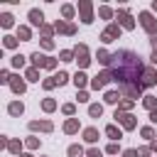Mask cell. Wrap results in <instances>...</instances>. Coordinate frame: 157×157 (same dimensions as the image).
Listing matches in <instances>:
<instances>
[{
  "mask_svg": "<svg viewBox=\"0 0 157 157\" xmlns=\"http://www.w3.org/2000/svg\"><path fill=\"white\" fill-rule=\"evenodd\" d=\"M110 74H113V81H118L120 86H140L137 78L145 74V69H142V61L137 54L120 49L110 56Z\"/></svg>",
  "mask_w": 157,
  "mask_h": 157,
  "instance_id": "cell-1",
  "label": "cell"
},
{
  "mask_svg": "<svg viewBox=\"0 0 157 157\" xmlns=\"http://www.w3.org/2000/svg\"><path fill=\"white\" fill-rule=\"evenodd\" d=\"M140 25H142L152 37H157V20H155L150 12H140Z\"/></svg>",
  "mask_w": 157,
  "mask_h": 157,
  "instance_id": "cell-2",
  "label": "cell"
},
{
  "mask_svg": "<svg viewBox=\"0 0 157 157\" xmlns=\"http://www.w3.org/2000/svg\"><path fill=\"white\" fill-rule=\"evenodd\" d=\"M74 56H76V61H78V66L83 69V66H88V49H86V44H78L76 49H74Z\"/></svg>",
  "mask_w": 157,
  "mask_h": 157,
  "instance_id": "cell-3",
  "label": "cell"
},
{
  "mask_svg": "<svg viewBox=\"0 0 157 157\" xmlns=\"http://www.w3.org/2000/svg\"><path fill=\"white\" fill-rule=\"evenodd\" d=\"M32 64H34V66H47V69H52L56 61H54V59H49V56H42L39 52H34V54H32Z\"/></svg>",
  "mask_w": 157,
  "mask_h": 157,
  "instance_id": "cell-4",
  "label": "cell"
},
{
  "mask_svg": "<svg viewBox=\"0 0 157 157\" xmlns=\"http://www.w3.org/2000/svg\"><path fill=\"white\" fill-rule=\"evenodd\" d=\"M118 37H120V27H118V25H110V27L101 34L103 42H113V39H118Z\"/></svg>",
  "mask_w": 157,
  "mask_h": 157,
  "instance_id": "cell-5",
  "label": "cell"
},
{
  "mask_svg": "<svg viewBox=\"0 0 157 157\" xmlns=\"http://www.w3.org/2000/svg\"><path fill=\"white\" fill-rule=\"evenodd\" d=\"M110 78H113V74H110V71H103V74H98V76L91 81V86H93V88H103Z\"/></svg>",
  "mask_w": 157,
  "mask_h": 157,
  "instance_id": "cell-6",
  "label": "cell"
},
{
  "mask_svg": "<svg viewBox=\"0 0 157 157\" xmlns=\"http://www.w3.org/2000/svg\"><path fill=\"white\" fill-rule=\"evenodd\" d=\"M78 10H81V17H83V22H86V25H91V22H93L91 5H88V2H78Z\"/></svg>",
  "mask_w": 157,
  "mask_h": 157,
  "instance_id": "cell-7",
  "label": "cell"
},
{
  "mask_svg": "<svg viewBox=\"0 0 157 157\" xmlns=\"http://www.w3.org/2000/svg\"><path fill=\"white\" fill-rule=\"evenodd\" d=\"M118 20H120V25H123L125 29H132V27H135V22H132V17H130V15L125 12V10H120V12H118Z\"/></svg>",
  "mask_w": 157,
  "mask_h": 157,
  "instance_id": "cell-8",
  "label": "cell"
},
{
  "mask_svg": "<svg viewBox=\"0 0 157 157\" xmlns=\"http://www.w3.org/2000/svg\"><path fill=\"white\" fill-rule=\"evenodd\" d=\"M115 118H118L128 130H130V128H135V118H132V115H128V113H118V110H115Z\"/></svg>",
  "mask_w": 157,
  "mask_h": 157,
  "instance_id": "cell-9",
  "label": "cell"
},
{
  "mask_svg": "<svg viewBox=\"0 0 157 157\" xmlns=\"http://www.w3.org/2000/svg\"><path fill=\"white\" fill-rule=\"evenodd\" d=\"M29 22L44 27V15H42V10H29Z\"/></svg>",
  "mask_w": 157,
  "mask_h": 157,
  "instance_id": "cell-10",
  "label": "cell"
},
{
  "mask_svg": "<svg viewBox=\"0 0 157 157\" xmlns=\"http://www.w3.org/2000/svg\"><path fill=\"white\" fill-rule=\"evenodd\" d=\"M56 32H64V34H74V25H69V22H56Z\"/></svg>",
  "mask_w": 157,
  "mask_h": 157,
  "instance_id": "cell-11",
  "label": "cell"
},
{
  "mask_svg": "<svg viewBox=\"0 0 157 157\" xmlns=\"http://www.w3.org/2000/svg\"><path fill=\"white\" fill-rule=\"evenodd\" d=\"M83 137H86V142H96L98 140V130L96 128H88V130H83Z\"/></svg>",
  "mask_w": 157,
  "mask_h": 157,
  "instance_id": "cell-12",
  "label": "cell"
},
{
  "mask_svg": "<svg viewBox=\"0 0 157 157\" xmlns=\"http://www.w3.org/2000/svg\"><path fill=\"white\" fill-rule=\"evenodd\" d=\"M105 135H108L110 140H120V130H118L115 125H108V128H105Z\"/></svg>",
  "mask_w": 157,
  "mask_h": 157,
  "instance_id": "cell-13",
  "label": "cell"
},
{
  "mask_svg": "<svg viewBox=\"0 0 157 157\" xmlns=\"http://www.w3.org/2000/svg\"><path fill=\"white\" fill-rule=\"evenodd\" d=\"M110 56H113V54H108L105 49L98 52V61H101V64H108V66H110Z\"/></svg>",
  "mask_w": 157,
  "mask_h": 157,
  "instance_id": "cell-14",
  "label": "cell"
},
{
  "mask_svg": "<svg viewBox=\"0 0 157 157\" xmlns=\"http://www.w3.org/2000/svg\"><path fill=\"white\" fill-rule=\"evenodd\" d=\"M29 128H32V130H37V128H39V130H52V123H47V120H44V123H29Z\"/></svg>",
  "mask_w": 157,
  "mask_h": 157,
  "instance_id": "cell-15",
  "label": "cell"
},
{
  "mask_svg": "<svg viewBox=\"0 0 157 157\" xmlns=\"http://www.w3.org/2000/svg\"><path fill=\"white\" fill-rule=\"evenodd\" d=\"M118 98H120V93H115V91L105 93V103H118Z\"/></svg>",
  "mask_w": 157,
  "mask_h": 157,
  "instance_id": "cell-16",
  "label": "cell"
},
{
  "mask_svg": "<svg viewBox=\"0 0 157 157\" xmlns=\"http://www.w3.org/2000/svg\"><path fill=\"white\" fill-rule=\"evenodd\" d=\"M142 103H145V108H150V113H152V110H157V108H155V105H157V101H155L152 96H147V98H145Z\"/></svg>",
  "mask_w": 157,
  "mask_h": 157,
  "instance_id": "cell-17",
  "label": "cell"
},
{
  "mask_svg": "<svg viewBox=\"0 0 157 157\" xmlns=\"http://www.w3.org/2000/svg\"><path fill=\"white\" fill-rule=\"evenodd\" d=\"M64 130H66V132H76V130H78V123H76V120H66Z\"/></svg>",
  "mask_w": 157,
  "mask_h": 157,
  "instance_id": "cell-18",
  "label": "cell"
},
{
  "mask_svg": "<svg viewBox=\"0 0 157 157\" xmlns=\"http://www.w3.org/2000/svg\"><path fill=\"white\" fill-rule=\"evenodd\" d=\"M22 110H25V108H22V103H10V113H12V115H20Z\"/></svg>",
  "mask_w": 157,
  "mask_h": 157,
  "instance_id": "cell-19",
  "label": "cell"
},
{
  "mask_svg": "<svg viewBox=\"0 0 157 157\" xmlns=\"http://www.w3.org/2000/svg\"><path fill=\"white\" fill-rule=\"evenodd\" d=\"M81 152H83V150H81L78 145H71V147H69V155H71V157H81Z\"/></svg>",
  "mask_w": 157,
  "mask_h": 157,
  "instance_id": "cell-20",
  "label": "cell"
},
{
  "mask_svg": "<svg viewBox=\"0 0 157 157\" xmlns=\"http://www.w3.org/2000/svg\"><path fill=\"white\" fill-rule=\"evenodd\" d=\"M88 113L96 118V115H101V113H103V105H91V108H88Z\"/></svg>",
  "mask_w": 157,
  "mask_h": 157,
  "instance_id": "cell-21",
  "label": "cell"
},
{
  "mask_svg": "<svg viewBox=\"0 0 157 157\" xmlns=\"http://www.w3.org/2000/svg\"><path fill=\"white\" fill-rule=\"evenodd\" d=\"M61 15H64V17H71V15H74V7H71V5H64V7H61Z\"/></svg>",
  "mask_w": 157,
  "mask_h": 157,
  "instance_id": "cell-22",
  "label": "cell"
},
{
  "mask_svg": "<svg viewBox=\"0 0 157 157\" xmlns=\"http://www.w3.org/2000/svg\"><path fill=\"white\" fill-rule=\"evenodd\" d=\"M98 15H101L103 20H108V17L113 15V12H110V7H101V10H98Z\"/></svg>",
  "mask_w": 157,
  "mask_h": 157,
  "instance_id": "cell-23",
  "label": "cell"
},
{
  "mask_svg": "<svg viewBox=\"0 0 157 157\" xmlns=\"http://www.w3.org/2000/svg\"><path fill=\"white\" fill-rule=\"evenodd\" d=\"M0 20H2V27H10V25H12V15H7V12H5Z\"/></svg>",
  "mask_w": 157,
  "mask_h": 157,
  "instance_id": "cell-24",
  "label": "cell"
},
{
  "mask_svg": "<svg viewBox=\"0 0 157 157\" xmlns=\"http://www.w3.org/2000/svg\"><path fill=\"white\" fill-rule=\"evenodd\" d=\"M74 83H76V86H83V83H86V76H83V74H76V76H74Z\"/></svg>",
  "mask_w": 157,
  "mask_h": 157,
  "instance_id": "cell-25",
  "label": "cell"
},
{
  "mask_svg": "<svg viewBox=\"0 0 157 157\" xmlns=\"http://www.w3.org/2000/svg\"><path fill=\"white\" fill-rule=\"evenodd\" d=\"M22 64H25V56H22V54H17V56L12 59V66H22Z\"/></svg>",
  "mask_w": 157,
  "mask_h": 157,
  "instance_id": "cell-26",
  "label": "cell"
},
{
  "mask_svg": "<svg viewBox=\"0 0 157 157\" xmlns=\"http://www.w3.org/2000/svg\"><path fill=\"white\" fill-rule=\"evenodd\" d=\"M54 78H56V83L61 86V83H66V78H69V76H66L64 71H59V76H54Z\"/></svg>",
  "mask_w": 157,
  "mask_h": 157,
  "instance_id": "cell-27",
  "label": "cell"
},
{
  "mask_svg": "<svg viewBox=\"0 0 157 157\" xmlns=\"http://www.w3.org/2000/svg\"><path fill=\"white\" fill-rule=\"evenodd\" d=\"M12 88H15L17 93H22V91H25V83H22V81H12Z\"/></svg>",
  "mask_w": 157,
  "mask_h": 157,
  "instance_id": "cell-28",
  "label": "cell"
},
{
  "mask_svg": "<svg viewBox=\"0 0 157 157\" xmlns=\"http://www.w3.org/2000/svg\"><path fill=\"white\" fill-rule=\"evenodd\" d=\"M17 34H20L22 39H29V29H27V27H20V32H17Z\"/></svg>",
  "mask_w": 157,
  "mask_h": 157,
  "instance_id": "cell-29",
  "label": "cell"
},
{
  "mask_svg": "<svg viewBox=\"0 0 157 157\" xmlns=\"http://www.w3.org/2000/svg\"><path fill=\"white\" fill-rule=\"evenodd\" d=\"M27 78H29V81H39V78H37V69H29V71H27Z\"/></svg>",
  "mask_w": 157,
  "mask_h": 157,
  "instance_id": "cell-30",
  "label": "cell"
},
{
  "mask_svg": "<svg viewBox=\"0 0 157 157\" xmlns=\"http://www.w3.org/2000/svg\"><path fill=\"white\" fill-rule=\"evenodd\" d=\"M54 86H56V78H54V76H52V78H47V81H44V88H54Z\"/></svg>",
  "mask_w": 157,
  "mask_h": 157,
  "instance_id": "cell-31",
  "label": "cell"
},
{
  "mask_svg": "<svg viewBox=\"0 0 157 157\" xmlns=\"http://www.w3.org/2000/svg\"><path fill=\"white\" fill-rule=\"evenodd\" d=\"M15 44H17L15 37H5V47H15Z\"/></svg>",
  "mask_w": 157,
  "mask_h": 157,
  "instance_id": "cell-32",
  "label": "cell"
},
{
  "mask_svg": "<svg viewBox=\"0 0 157 157\" xmlns=\"http://www.w3.org/2000/svg\"><path fill=\"white\" fill-rule=\"evenodd\" d=\"M42 105H44V110H54V101H49V98H47Z\"/></svg>",
  "mask_w": 157,
  "mask_h": 157,
  "instance_id": "cell-33",
  "label": "cell"
},
{
  "mask_svg": "<svg viewBox=\"0 0 157 157\" xmlns=\"http://www.w3.org/2000/svg\"><path fill=\"white\" fill-rule=\"evenodd\" d=\"M142 137L150 140V137H152V128H142Z\"/></svg>",
  "mask_w": 157,
  "mask_h": 157,
  "instance_id": "cell-34",
  "label": "cell"
},
{
  "mask_svg": "<svg viewBox=\"0 0 157 157\" xmlns=\"http://www.w3.org/2000/svg\"><path fill=\"white\" fill-rule=\"evenodd\" d=\"M71 54H74V52H61V59H64V61H71Z\"/></svg>",
  "mask_w": 157,
  "mask_h": 157,
  "instance_id": "cell-35",
  "label": "cell"
},
{
  "mask_svg": "<svg viewBox=\"0 0 157 157\" xmlns=\"http://www.w3.org/2000/svg\"><path fill=\"white\" fill-rule=\"evenodd\" d=\"M130 105H132V101H123V103H120V108H123V110H128Z\"/></svg>",
  "mask_w": 157,
  "mask_h": 157,
  "instance_id": "cell-36",
  "label": "cell"
},
{
  "mask_svg": "<svg viewBox=\"0 0 157 157\" xmlns=\"http://www.w3.org/2000/svg\"><path fill=\"white\" fill-rule=\"evenodd\" d=\"M108 152H110V155H115V152H118V145H115V142H113V145H108Z\"/></svg>",
  "mask_w": 157,
  "mask_h": 157,
  "instance_id": "cell-37",
  "label": "cell"
},
{
  "mask_svg": "<svg viewBox=\"0 0 157 157\" xmlns=\"http://www.w3.org/2000/svg\"><path fill=\"white\" fill-rule=\"evenodd\" d=\"M88 157H101V150H88Z\"/></svg>",
  "mask_w": 157,
  "mask_h": 157,
  "instance_id": "cell-38",
  "label": "cell"
},
{
  "mask_svg": "<svg viewBox=\"0 0 157 157\" xmlns=\"http://www.w3.org/2000/svg\"><path fill=\"white\" fill-rule=\"evenodd\" d=\"M125 157H137V152L135 150H125Z\"/></svg>",
  "mask_w": 157,
  "mask_h": 157,
  "instance_id": "cell-39",
  "label": "cell"
},
{
  "mask_svg": "<svg viewBox=\"0 0 157 157\" xmlns=\"http://www.w3.org/2000/svg\"><path fill=\"white\" fill-rule=\"evenodd\" d=\"M150 120H152V123H157V110H152V113H150Z\"/></svg>",
  "mask_w": 157,
  "mask_h": 157,
  "instance_id": "cell-40",
  "label": "cell"
},
{
  "mask_svg": "<svg viewBox=\"0 0 157 157\" xmlns=\"http://www.w3.org/2000/svg\"><path fill=\"white\" fill-rule=\"evenodd\" d=\"M152 61H155V64H157V49H155V52H152Z\"/></svg>",
  "mask_w": 157,
  "mask_h": 157,
  "instance_id": "cell-41",
  "label": "cell"
},
{
  "mask_svg": "<svg viewBox=\"0 0 157 157\" xmlns=\"http://www.w3.org/2000/svg\"><path fill=\"white\" fill-rule=\"evenodd\" d=\"M152 47H155V49H157V37H152Z\"/></svg>",
  "mask_w": 157,
  "mask_h": 157,
  "instance_id": "cell-42",
  "label": "cell"
},
{
  "mask_svg": "<svg viewBox=\"0 0 157 157\" xmlns=\"http://www.w3.org/2000/svg\"><path fill=\"white\" fill-rule=\"evenodd\" d=\"M152 150H155V152H157V142H152Z\"/></svg>",
  "mask_w": 157,
  "mask_h": 157,
  "instance_id": "cell-43",
  "label": "cell"
},
{
  "mask_svg": "<svg viewBox=\"0 0 157 157\" xmlns=\"http://www.w3.org/2000/svg\"><path fill=\"white\" fill-rule=\"evenodd\" d=\"M152 7H155V10H157V0H155V2H152Z\"/></svg>",
  "mask_w": 157,
  "mask_h": 157,
  "instance_id": "cell-44",
  "label": "cell"
},
{
  "mask_svg": "<svg viewBox=\"0 0 157 157\" xmlns=\"http://www.w3.org/2000/svg\"><path fill=\"white\" fill-rule=\"evenodd\" d=\"M25 157H29V155H25Z\"/></svg>",
  "mask_w": 157,
  "mask_h": 157,
  "instance_id": "cell-45",
  "label": "cell"
}]
</instances>
